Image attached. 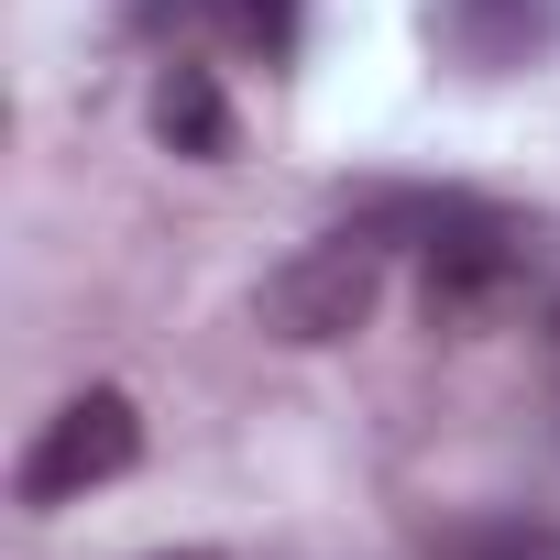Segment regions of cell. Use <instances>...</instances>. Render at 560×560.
Masks as SVG:
<instances>
[{
	"instance_id": "1",
	"label": "cell",
	"mask_w": 560,
	"mask_h": 560,
	"mask_svg": "<svg viewBox=\"0 0 560 560\" xmlns=\"http://www.w3.org/2000/svg\"><path fill=\"white\" fill-rule=\"evenodd\" d=\"M527 275H538V242L494 209H440L429 242H418V319L440 341H483L527 308Z\"/></svg>"
},
{
	"instance_id": "2",
	"label": "cell",
	"mask_w": 560,
	"mask_h": 560,
	"mask_svg": "<svg viewBox=\"0 0 560 560\" xmlns=\"http://www.w3.org/2000/svg\"><path fill=\"white\" fill-rule=\"evenodd\" d=\"M374 308H385V231H374V220L298 242V253L253 287V330L287 341V352H330V341H352Z\"/></svg>"
},
{
	"instance_id": "3",
	"label": "cell",
	"mask_w": 560,
	"mask_h": 560,
	"mask_svg": "<svg viewBox=\"0 0 560 560\" xmlns=\"http://www.w3.org/2000/svg\"><path fill=\"white\" fill-rule=\"evenodd\" d=\"M132 462H143V407H132L121 385H89V396H67V407L23 440V462H12V505H34V516L89 505V494L121 483Z\"/></svg>"
},
{
	"instance_id": "4",
	"label": "cell",
	"mask_w": 560,
	"mask_h": 560,
	"mask_svg": "<svg viewBox=\"0 0 560 560\" xmlns=\"http://www.w3.org/2000/svg\"><path fill=\"white\" fill-rule=\"evenodd\" d=\"M429 45L462 78H527L560 56V0H429Z\"/></svg>"
},
{
	"instance_id": "5",
	"label": "cell",
	"mask_w": 560,
	"mask_h": 560,
	"mask_svg": "<svg viewBox=\"0 0 560 560\" xmlns=\"http://www.w3.org/2000/svg\"><path fill=\"white\" fill-rule=\"evenodd\" d=\"M154 132H165L187 165H220V154H231V100H220V78H209L198 56H165V67H154Z\"/></svg>"
},
{
	"instance_id": "6",
	"label": "cell",
	"mask_w": 560,
	"mask_h": 560,
	"mask_svg": "<svg viewBox=\"0 0 560 560\" xmlns=\"http://www.w3.org/2000/svg\"><path fill=\"white\" fill-rule=\"evenodd\" d=\"M418 560H560V516H527V505H505V516H462V527H440Z\"/></svg>"
},
{
	"instance_id": "7",
	"label": "cell",
	"mask_w": 560,
	"mask_h": 560,
	"mask_svg": "<svg viewBox=\"0 0 560 560\" xmlns=\"http://www.w3.org/2000/svg\"><path fill=\"white\" fill-rule=\"evenodd\" d=\"M231 23H242V45H264V67H287V45H298V0H231Z\"/></svg>"
},
{
	"instance_id": "8",
	"label": "cell",
	"mask_w": 560,
	"mask_h": 560,
	"mask_svg": "<svg viewBox=\"0 0 560 560\" xmlns=\"http://www.w3.org/2000/svg\"><path fill=\"white\" fill-rule=\"evenodd\" d=\"M538 341H549V352H560V298H549V308H538Z\"/></svg>"
},
{
	"instance_id": "9",
	"label": "cell",
	"mask_w": 560,
	"mask_h": 560,
	"mask_svg": "<svg viewBox=\"0 0 560 560\" xmlns=\"http://www.w3.org/2000/svg\"><path fill=\"white\" fill-rule=\"evenodd\" d=\"M154 560H220V549H154Z\"/></svg>"
}]
</instances>
